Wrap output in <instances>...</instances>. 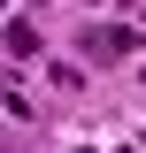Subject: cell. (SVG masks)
I'll return each mask as SVG.
<instances>
[{
	"mask_svg": "<svg viewBox=\"0 0 146 153\" xmlns=\"http://www.w3.org/2000/svg\"><path fill=\"white\" fill-rule=\"evenodd\" d=\"M123 46H131L123 31H92V38H85V54H123Z\"/></svg>",
	"mask_w": 146,
	"mask_h": 153,
	"instance_id": "1",
	"label": "cell"
},
{
	"mask_svg": "<svg viewBox=\"0 0 146 153\" xmlns=\"http://www.w3.org/2000/svg\"><path fill=\"white\" fill-rule=\"evenodd\" d=\"M8 54H38V31L31 23H8Z\"/></svg>",
	"mask_w": 146,
	"mask_h": 153,
	"instance_id": "2",
	"label": "cell"
},
{
	"mask_svg": "<svg viewBox=\"0 0 146 153\" xmlns=\"http://www.w3.org/2000/svg\"><path fill=\"white\" fill-rule=\"evenodd\" d=\"M0 8H8V0H0Z\"/></svg>",
	"mask_w": 146,
	"mask_h": 153,
	"instance_id": "3",
	"label": "cell"
}]
</instances>
